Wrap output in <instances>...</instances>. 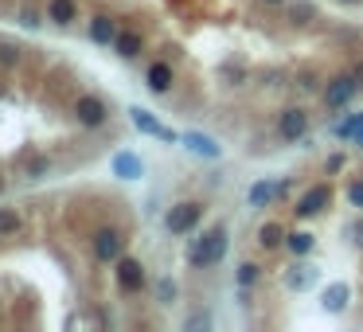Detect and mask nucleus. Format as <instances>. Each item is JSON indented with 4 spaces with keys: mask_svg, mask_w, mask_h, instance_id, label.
I'll return each mask as SVG.
<instances>
[{
    "mask_svg": "<svg viewBox=\"0 0 363 332\" xmlns=\"http://www.w3.org/2000/svg\"><path fill=\"white\" fill-rule=\"evenodd\" d=\"M180 141H184V145L192 149L195 156H207V161H219V156H223V149L215 145V141H211L207 133H184Z\"/></svg>",
    "mask_w": 363,
    "mask_h": 332,
    "instance_id": "obj_10",
    "label": "nucleus"
},
{
    "mask_svg": "<svg viewBox=\"0 0 363 332\" xmlns=\"http://www.w3.org/2000/svg\"><path fill=\"white\" fill-rule=\"evenodd\" d=\"M156 293H161V301H172V297H176V285H172V281L164 278L161 285H156Z\"/></svg>",
    "mask_w": 363,
    "mask_h": 332,
    "instance_id": "obj_25",
    "label": "nucleus"
},
{
    "mask_svg": "<svg viewBox=\"0 0 363 332\" xmlns=\"http://www.w3.org/2000/svg\"><path fill=\"white\" fill-rule=\"evenodd\" d=\"M47 16L55 20V24H70V20H75V0H51Z\"/></svg>",
    "mask_w": 363,
    "mask_h": 332,
    "instance_id": "obj_18",
    "label": "nucleus"
},
{
    "mask_svg": "<svg viewBox=\"0 0 363 332\" xmlns=\"http://www.w3.org/2000/svg\"><path fill=\"white\" fill-rule=\"evenodd\" d=\"M347 199H352V207H363V180H352V187H347Z\"/></svg>",
    "mask_w": 363,
    "mask_h": 332,
    "instance_id": "obj_24",
    "label": "nucleus"
},
{
    "mask_svg": "<svg viewBox=\"0 0 363 332\" xmlns=\"http://www.w3.org/2000/svg\"><path fill=\"white\" fill-rule=\"evenodd\" d=\"M129 118H133V125L141 129V133H149V137H161V141H180V137L172 133L168 125H161V121L152 118L149 110H141V106H133V110H129Z\"/></svg>",
    "mask_w": 363,
    "mask_h": 332,
    "instance_id": "obj_7",
    "label": "nucleus"
},
{
    "mask_svg": "<svg viewBox=\"0 0 363 332\" xmlns=\"http://www.w3.org/2000/svg\"><path fill=\"white\" fill-rule=\"evenodd\" d=\"M336 133H340V137H352L355 145H363V113H355V118L340 121V125H336Z\"/></svg>",
    "mask_w": 363,
    "mask_h": 332,
    "instance_id": "obj_20",
    "label": "nucleus"
},
{
    "mask_svg": "<svg viewBox=\"0 0 363 332\" xmlns=\"http://www.w3.org/2000/svg\"><path fill=\"white\" fill-rule=\"evenodd\" d=\"M90 39L94 43H113L118 39V27H113L110 16H94L90 20Z\"/></svg>",
    "mask_w": 363,
    "mask_h": 332,
    "instance_id": "obj_13",
    "label": "nucleus"
},
{
    "mask_svg": "<svg viewBox=\"0 0 363 332\" xmlns=\"http://www.w3.org/2000/svg\"><path fill=\"white\" fill-rule=\"evenodd\" d=\"M285 247L301 258V254H309V250H313V235H309V230H293V235H285Z\"/></svg>",
    "mask_w": 363,
    "mask_h": 332,
    "instance_id": "obj_19",
    "label": "nucleus"
},
{
    "mask_svg": "<svg viewBox=\"0 0 363 332\" xmlns=\"http://www.w3.org/2000/svg\"><path fill=\"white\" fill-rule=\"evenodd\" d=\"M0 187H4V184H0Z\"/></svg>",
    "mask_w": 363,
    "mask_h": 332,
    "instance_id": "obj_30",
    "label": "nucleus"
},
{
    "mask_svg": "<svg viewBox=\"0 0 363 332\" xmlns=\"http://www.w3.org/2000/svg\"><path fill=\"white\" fill-rule=\"evenodd\" d=\"M94 258H98V262H118L121 258V235L113 227H101L98 235H94Z\"/></svg>",
    "mask_w": 363,
    "mask_h": 332,
    "instance_id": "obj_5",
    "label": "nucleus"
},
{
    "mask_svg": "<svg viewBox=\"0 0 363 332\" xmlns=\"http://www.w3.org/2000/svg\"><path fill=\"white\" fill-rule=\"evenodd\" d=\"M281 187L278 184H270V180H258V184L250 187V207H266V204H273V196H278Z\"/></svg>",
    "mask_w": 363,
    "mask_h": 332,
    "instance_id": "obj_15",
    "label": "nucleus"
},
{
    "mask_svg": "<svg viewBox=\"0 0 363 332\" xmlns=\"http://www.w3.org/2000/svg\"><path fill=\"white\" fill-rule=\"evenodd\" d=\"M199 215H203L199 204H176V207L168 211V219H164V223H168L172 235H187V230L199 223Z\"/></svg>",
    "mask_w": 363,
    "mask_h": 332,
    "instance_id": "obj_4",
    "label": "nucleus"
},
{
    "mask_svg": "<svg viewBox=\"0 0 363 332\" xmlns=\"http://www.w3.org/2000/svg\"><path fill=\"white\" fill-rule=\"evenodd\" d=\"M309 16H313V8H309V4H297V8H293V20H297V24H304Z\"/></svg>",
    "mask_w": 363,
    "mask_h": 332,
    "instance_id": "obj_26",
    "label": "nucleus"
},
{
    "mask_svg": "<svg viewBox=\"0 0 363 332\" xmlns=\"http://www.w3.org/2000/svg\"><path fill=\"white\" fill-rule=\"evenodd\" d=\"M304 129H309V113L304 110H281V118H278V133H281V141H301L304 137Z\"/></svg>",
    "mask_w": 363,
    "mask_h": 332,
    "instance_id": "obj_6",
    "label": "nucleus"
},
{
    "mask_svg": "<svg viewBox=\"0 0 363 332\" xmlns=\"http://www.w3.org/2000/svg\"><path fill=\"white\" fill-rule=\"evenodd\" d=\"M359 90H363L359 75H336L328 86H324V106H328V110H344Z\"/></svg>",
    "mask_w": 363,
    "mask_h": 332,
    "instance_id": "obj_2",
    "label": "nucleus"
},
{
    "mask_svg": "<svg viewBox=\"0 0 363 332\" xmlns=\"http://www.w3.org/2000/svg\"><path fill=\"white\" fill-rule=\"evenodd\" d=\"M75 113H78L82 125H101V121H106V106H101V98H78Z\"/></svg>",
    "mask_w": 363,
    "mask_h": 332,
    "instance_id": "obj_11",
    "label": "nucleus"
},
{
    "mask_svg": "<svg viewBox=\"0 0 363 332\" xmlns=\"http://www.w3.org/2000/svg\"><path fill=\"white\" fill-rule=\"evenodd\" d=\"M332 204V187L328 184H316V187H309L301 199H297V207L293 211L301 215V219H309V215H316V211H324V207Z\"/></svg>",
    "mask_w": 363,
    "mask_h": 332,
    "instance_id": "obj_3",
    "label": "nucleus"
},
{
    "mask_svg": "<svg viewBox=\"0 0 363 332\" xmlns=\"http://www.w3.org/2000/svg\"><path fill=\"white\" fill-rule=\"evenodd\" d=\"M168 86H172V67H168V63H152V67H149V90L164 94Z\"/></svg>",
    "mask_w": 363,
    "mask_h": 332,
    "instance_id": "obj_14",
    "label": "nucleus"
},
{
    "mask_svg": "<svg viewBox=\"0 0 363 332\" xmlns=\"http://www.w3.org/2000/svg\"><path fill=\"white\" fill-rule=\"evenodd\" d=\"M270 4H273V0H270Z\"/></svg>",
    "mask_w": 363,
    "mask_h": 332,
    "instance_id": "obj_31",
    "label": "nucleus"
},
{
    "mask_svg": "<svg viewBox=\"0 0 363 332\" xmlns=\"http://www.w3.org/2000/svg\"><path fill=\"white\" fill-rule=\"evenodd\" d=\"M285 285L289 290H309V285H313V266H293V270L285 273Z\"/></svg>",
    "mask_w": 363,
    "mask_h": 332,
    "instance_id": "obj_17",
    "label": "nucleus"
},
{
    "mask_svg": "<svg viewBox=\"0 0 363 332\" xmlns=\"http://www.w3.org/2000/svg\"><path fill=\"white\" fill-rule=\"evenodd\" d=\"M238 281H242V285H254V281H258V266L246 262L242 270H238Z\"/></svg>",
    "mask_w": 363,
    "mask_h": 332,
    "instance_id": "obj_23",
    "label": "nucleus"
},
{
    "mask_svg": "<svg viewBox=\"0 0 363 332\" xmlns=\"http://www.w3.org/2000/svg\"><path fill=\"white\" fill-rule=\"evenodd\" d=\"M347 297H352V290H347L344 281H332L328 290H324L321 305L328 309V313H344V309H347Z\"/></svg>",
    "mask_w": 363,
    "mask_h": 332,
    "instance_id": "obj_12",
    "label": "nucleus"
},
{
    "mask_svg": "<svg viewBox=\"0 0 363 332\" xmlns=\"http://www.w3.org/2000/svg\"><path fill=\"white\" fill-rule=\"evenodd\" d=\"M207 324H211L207 316H192V321H187V328H207Z\"/></svg>",
    "mask_w": 363,
    "mask_h": 332,
    "instance_id": "obj_28",
    "label": "nucleus"
},
{
    "mask_svg": "<svg viewBox=\"0 0 363 332\" xmlns=\"http://www.w3.org/2000/svg\"><path fill=\"white\" fill-rule=\"evenodd\" d=\"M118 281L125 293H137L144 285V266L137 258H118Z\"/></svg>",
    "mask_w": 363,
    "mask_h": 332,
    "instance_id": "obj_8",
    "label": "nucleus"
},
{
    "mask_svg": "<svg viewBox=\"0 0 363 332\" xmlns=\"http://www.w3.org/2000/svg\"><path fill=\"white\" fill-rule=\"evenodd\" d=\"M0 59H4V63H16V47H0Z\"/></svg>",
    "mask_w": 363,
    "mask_h": 332,
    "instance_id": "obj_27",
    "label": "nucleus"
},
{
    "mask_svg": "<svg viewBox=\"0 0 363 332\" xmlns=\"http://www.w3.org/2000/svg\"><path fill=\"white\" fill-rule=\"evenodd\" d=\"M113 47H118L121 59H133V55H141V35H137V32H121L118 39H113Z\"/></svg>",
    "mask_w": 363,
    "mask_h": 332,
    "instance_id": "obj_16",
    "label": "nucleus"
},
{
    "mask_svg": "<svg viewBox=\"0 0 363 332\" xmlns=\"http://www.w3.org/2000/svg\"><path fill=\"white\" fill-rule=\"evenodd\" d=\"M347 4H355V0H347Z\"/></svg>",
    "mask_w": 363,
    "mask_h": 332,
    "instance_id": "obj_29",
    "label": "nucleus"
},
{
    "mask_svg": "<svg viewBox=\"0 0 363 332\" xmlns=\"http://www.w3.org/2000/svg\"><path fill=\"white\" fill-rule=\"evenodd\" d=\"M16 230H20V215L0 207V235H16Z\"/></svg>",
    "mask_w": 363,
    "mask_h": 332,
    "instance_id": "obj_22",
    "label": "nucleus"
},
{
    "mask_svg": "<svg viewBox=\"0 0 363 332\" xmlns=\"http://www.w3.org/2000/svg\"><path fill=\"white\" fill-rule=\"evenodd\" d=\"M110 164H113V176H121V180H141L144 176V164L137 153H113Z\"/></svg>",
    "mask_w": 363,
    "mask_h": 332,
    "instance_id": "obj_9",
    "label": "nucleus"
},
{
    "mask_svg": "<svg viewBox=\"0 0 363 332\" xmlns=\"http://www.w3.org/2000/svg\"><path fill=\"white\" fill-rule=\"evenodd\" d=\"M223 254H227V227H211L203 239L192 242V250H187V262L192 266H219Z\"/></svg>",
    "mask_w": 363,
    "mask_h": 332,
    "instance_id": "obj_1",
    "label": "nucleus"
},
{
    "mask_svg": "<svg viewBox=\"0 0 363 332\" xmlns=\"http://www.w3.org/2000/svg\"><path fill=\"white\" fill-rule=\"evenodd\" d=\"M258 242H262L266 250H273V247H281V242H285V230H281L278 223H266V227L258 230Z\"/></svg>",
    "mask_w": 363,
    "mask_h": 332,
    "instance_id": "obj_21",
    "label": "nucleus"
}]
</instances>
